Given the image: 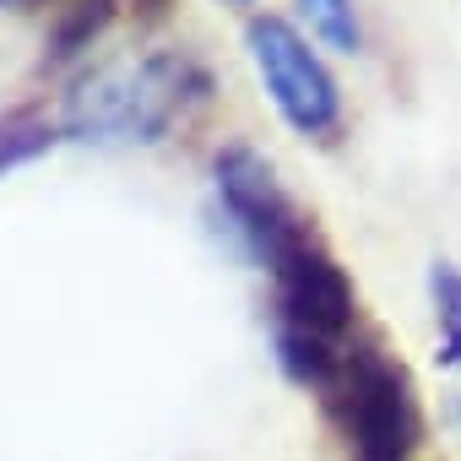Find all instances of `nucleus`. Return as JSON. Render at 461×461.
<instances>
[{"mask_svg": "<svg viewBox=\"0 0 461 461\" xmlns=\"http://www.w3.org/2000/svg\"><path fill=\"white\" fill-rule=\"evenodd\" d=\"M429 299H434V321H439V348L450 364H461V272L439 261L429 272Z\"/></svg>", "mask_w": 461, "mask_h": 461, "instance_id": "8", "label": "nucleus"}, {"mask_svg": "<svg viewBox=\"0 0 461 461\" xmlns=\"http://www.w3.org/2000/svg\"><path fill=\"white\" fill-rule=\"evenodd\" d=\"M212 174H217V195H222L228 222L240 228V240H245L267 267L283 261L294 245L310 240L304 212H299L294 195L277 185V174H272V163H267L261 152H250V147H228V152H217Z\"/></svg>", "mask_w": 461, "mask_h": 461, "instance_id": "5", "label": "nucleus"}, {"mask_svg": "<svg viewBox=\"0 0 461 461\" xmlns=\"http://www.w3.org/2000/svg\"><path fill=\"white\" fill-rule=\"evenodd\" d=\"M245 44H250V60H256L261 87L272 93L277 114L299 136L331 141L337 125H342V87H337L331 66L310 50V39L294 23H283V17L267 12V17H250Z\"/></svg>", "mask_w": 461, "mask_h": 461, "instance_id": "3", "label": "nucleus"}, {"mask_svg": "<svg viewBox=\"0 0 461 461\" xmlns=\"http://www.w3.org/2000/svg\"><path fill=\"white\" fill-rule=\"evenodd\" d=\"M50 125H33V120H12L0 125V168H12L17 158H33L39 147H50Z\"/></svg>", "mask_w": 461, "mask_h": 461, "instance_id": "9", "label": "nucleus"}, {"mask_svg": "<svg viewBox=\"0 0 461 461\" xmlns=\"http://www.w3.org/2000/svg\"><path fill=\"white\" fill-rule=\"evenodd\" d=\"M321 396H326V412L342 429L353 461H412V450L423 439L418 385L402 369V358L385 353L375 337L348 342L342 369Z\"/></svg>", "mask_w": 461, "mask_h": 461, "instance_id": "2", "label": "nucleus"}, {"mask_svg": "<svg viewBox=\"0 0 461 461\" xmlns=\"http://www.w3.org/2000/svg\"><path fill=\"white\" fill-rule=\"evenodd\" d=\"M109 17H114V0H71L50 33V66H66L82 50H93V39L109 28Z\"/></svg>", "mask_w": 461, "mask_h": 461, "instance_id": "6", "label": "nucleus"}, {"mask_svg": "<svg viewBox=\"0 0 461 461\" xmlns=\"http://www.w3.org/2000/svg\"><path fill=\"white\" fill-rule=\"evenodd\" d=\"M136 6H141L147 17H163V6H168V0H136Z\"/></svg>", "mask_w": 461, "mask_h": 461, "instance_id": "10", "label": "nucleus"}, {"mask_svg": "<svg viewBox=\"0 0 461 461\" xmlns=\"http://www.w3.org/2000/svg\"><path fill=\"white\" fill-rule=\"evenodd\" d=\"M234 6H250V0H234Z\"/></svg>", "mask_w": 461, "mask_h": 461, "instance_id": "11", "label": "nucleus"}, {"mask_svg": "<svg viewBox=\"0 0 461 461\" xmlns=\"http://www.w3.org/2000/svg\"><path fill=\"white\" fill-rule=\"evenodd\" d=\"M212 77L190 55H152L141 66H109L71 87L66 131L82 141H158L185 109L206 104Z\"/></svg>", "mask_w": 461, "mask_h": 461, "instance_id": "1", "label": "nucleus"}, {"mask_svg": "<svg viewBox=\"0 0 461 461\" xmlns=\"http://www.w3.org/2000/svg\"><path fill=\"white\" fill-rule=\"evenodd\" d=\"M267 272L277 283V337H304V342H321V348H348L353 342L358 294H353L348 272L337 267V256L321 250L315 234L304 245H294L283 261H272Z\"/></svg>", "mask_w": 461, "mask_h": 461, "instance_id": "4", "label": "nucleus"}, {"mask_svg": "<svg viewBox=\"0 0 461 461\" xmlns=\"http://www.w3.org/2000/svg\"><path fill=\"white\" fill-rule=\"evenodd\" d=\"M456 418H461V407H456Z\"/></svg>", "mask_w": 461, "mask_h": 461, "instance_id": "12", "label": "nucleus"}, {"mask_svg": "<svg viewBox=\"0 0 461 461\" xmlns=\"http://www.w3.org/2000/svg\"><path fill=\"white\" fill-rule=\"evenodd\" d=\"M299 12H304L310 33L326 39L331 50H342V55L364 50V28H358V6H353V0H299Z\"/></svg>", "mask_w": 461, "mask_h": 461, "instance_id": "7", "label": "nucleus"}]
</instances>
